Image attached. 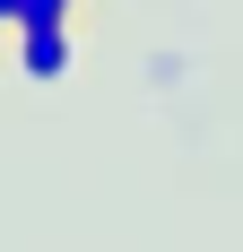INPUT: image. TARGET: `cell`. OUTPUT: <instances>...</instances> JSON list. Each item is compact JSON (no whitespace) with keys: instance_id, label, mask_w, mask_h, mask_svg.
Masks as SVG:
<instances>
[{"instance_id":"obj_1","label":"cell","mask_w":243,"mask_h":252,"mask_svg":"<svg viewBox=\"0 0 243 252\" xmlns=\"http://www.w3.org/2000/svg\"><path fill=\"white\" fill-rule=\"evenodd\" d=\"M18 70L35 87H52V78L70 70V26H18Z\"/></svg>"},{"instance_id":"obj_2","label":"cell","mask_w":243,"mask_h":252,"mask_svg":"<svg viewBox=\"0 0 243 252\" xmlns=\"http://www.w3.org/2000/svg\"><path fill=\"white\" fill-rule=\"evenodd\" d=\"M18 26H70V0H26Z\"/></svg>"},{"instance_id":"obj_3","label":"cell","mask_w":243,"mask_h":252,"mask_svg":"<svg viewBox=\"0 0 243 252\" xmlns=\"http://www.w3.org/2000/svg\"><path fill=\"white\" fill-rule=\"evenodd\" d=\"M18 9H26V0H0V26H18Z\"/></svg>"}]
</instances>
